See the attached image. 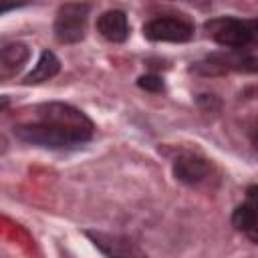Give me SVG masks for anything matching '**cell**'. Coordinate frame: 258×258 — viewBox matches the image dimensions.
Instances as JSON below:
<instances>
[{"label":"cell","mask_w":258,"mask_h":258,"mask_svg":"<svg viewBox=\"0 0 258 258\" xmlns=\"http://www.w3.org/2000/svg\"><path fill=\"white\" fill-rule=\"evenodd\" d=\"M30 56V50L26 44L22 42H12V44H6L2 48V69L4 73H14V71H20L26 60Z\"/></svg>","instance_id":"12"},{"label":"cell","mask_w":258,"mask_h":258,"mask_svg":"<svg viewBox=\"0 0 258 258\" xmlns=\"http://www.w3.org/2000/svg\"><path fill=\"white\" fill-rule=\"evenodd\" d=\"M250 26H252V30L258 34V18H256V20H252V22H250Z\"/></svg>","instance_id":"16"},{"label":"cell","mask_w":258,"mask_h":258,"mask_svg":"<svg viewBox=\"0 0 258 258\" xmlns=\"http://www.w3.org/2000/svg\"><path fill=\"white\" fill-rule=\"evenodd\" d=\"M173 175L181 183L196 185V183H202L210 175V163L198 155L185 153L173 161Z\"/></svg>","instance_id":"7"},{"label":"cell","mask_w":258,"mask_h":258,"mask_svg":"<svg viewBox=\"0 0 258 258\" xmlns=\"http://www.w3.org/2000/svg\"><path fill=\"white\" fill-rule=\"evenodd\" d=\"M246 194H248V204H250V206L256 210V214H258V185H250Z\"/></svg>","instance_id":"14"},{"label":"cell","mask_w":258,"mask_h":258,"mask_svg":"<svg viewBox=\"0 0 258 258\" xmlns=\"http://www.w3.org/2000/svg\"><path fill=\"white\" fill-rule=\"evenodd\" d=\"M36 121L48 123L69 135L77 145L89 141L93 137V121L77 107L69 103H42L36 107Z\"/></svg>","instance_id":"1"},{"label":"cell","mask_w":258,"mask_h":258,"mask_svg":"<svg viewBox=\"0 0 258 258\" xmlns=\"http://www.w3.org/2000/svg\"><path fill=\"white\" fill-rule=\"evenodd\" d=\"M254 145L258 147V131H256V135H254Z\"/></svg>","instance_id":"17"},{"label":"cell","mask_w":258,"mask_h":258,"mask_svg":"<svg viewBox=\"0 0 258 258\" xmlns=\"http://www.w3.org/2000/svg\"><path fill=\"white\" fill-rule=\"evenodd\" d=\"M143 34L155 42H187L194 36V26L185 18L161 16L145 24Z\"/></svg>","instance_id":"5"},{"label":"cell","mask_w":258,"mask_h":258,"mask_svg":"<svg viewBox=\"0 0 258 258\" xmlns=\"http://www.w3.org/2000/svg\"><path fill=\"white\" fill-rule=\"evenodd\" d=\"M97 30L109 42H125L129 36L127 16L121 10H107L97 20Z\"/></svg>","instance_id":"8"},{"label":"cell","mask_w":258,"mask_h":258,"mask_svg":"<svg viewBox=\"0 0 258 258\" xmlns=\"http://www.w3.org/2000/svg\"><path fill=\"white\" fill-rule=\"evenodd\" d=\"M137 85L145 91H151V93H157L163 89V79L159 75H141L137 79Z\"/></svg>","instance_id":"13"},{"label":"cell","mask_w":258,"mask_h":258,"mask_svg":"<svg viewBox=\"0 0 258 258\" xmlns=\"http://www.w3.org/2000/svg\"><path fill=\"white\" fill-rule=\"evenodd\" d=\"M206 32L212 40H216L218 44L226 46V48H238V46H246L254 40L256 32L252 30L250 22H242L236 18H214L206 22Z\"/></svg>","instance_id":"3"},{"label":"cell","mask_w":258,"mask_h":258,"mask_svg":"<svg viewBox=\"0 0 258 258\" xmlns=\"http://www.w3.org/2000/svg\"><path fill=\"white\" fill-rule=\"evenodd\" d=\"M244 95H246V97H254V99H258V87H250V89H246Z\"/></svg>","instance_id":"15"},{"label":"cell","mask_w":258,"mask_h":258,"mask_svg":"<svg viewBox=\"0 0 258 258\" xmlns=\"http://www.w3.org/2000/svg\"><path fill=\"white\" fill-rule=\"evenodd\" d=\"M232 224L236 226V230H240L242 234H246L252 242L258 244V214L256 210L246 202L242 206H238L232 214Z\"/></svg>","instance_id":"11"},{"label":"cell","mask_w":258,"mask_h":258,"mask_svg":"<svg viewBox=\"0 0 258 258\" xmlns=\"http://www.w3.org/2000/svg\"><path fill=\"white\" fill-rule=\"evenodd\" d=\"M87 236L93 240V244L109 256H131V254H139L137 248L131 246V242L117 238V236H109V234H101V232H87Z\"/></svg>","instance_id":"10"},{"label":"cell","mask_w":258,"mask_h":258,"mask_svg":"<svg viewBox=\"0 0 258 258\" xmlns=\"http://www.w3.org/2000/svg\"><path fill=\"white\" fill-rule=\"evenodd\" d=\"M89 12H91V4H87V2L62 4L54 18V36L64 44L83 40L85 30H87Z\"/></svg>","instance_id":"2"},{"label":"cell","mask_w":258,"mask_h":258,"mask_svg":"<svg viewBox=\"0 0 258 258\" xmlns=\"http://www.w3.org/2000/svg\"><path fill=\"white\" fill-rule=\"evenodd\" d=\"M14 135L18 139L26 141V143L40 145V147H50V149L77 147V143L69 135H64L56 127H52L48 123H42V121H34V123H26V125L14 127Z\"/></svg>","instance_id":"4"},{"label":"cell","mask_w":258,"mask_h":258,"mask_svg":"<svg viewBox=\"0 0 258 258\" xmlns=\"http://www.w3.org/2000/svg\"><path fill=\"white\" fill-rule=\"evenodd\" d=\"M210 71H242V73H258V42H250L246 46L232 48L230 52L212 54L208 58Z\"/></svg>","instance_id":"6"},{"label":"cell","mask_w":258,"mask_h":258,"mask_svg":"<svg viewBox=\"0 0 258 258\" xmlns=\"http://www.w3.org/2000/svg\"><path fill=\"white\" fill-rule=\"evenodd\" d=\"M58 71H60V60L56 58V54L50 52V50H42L34 69L24 77L22 83L24 85H38V83H44V81L52 79Z\"/></svg>","instance_id":"9"}]
</instances>
